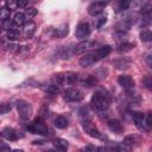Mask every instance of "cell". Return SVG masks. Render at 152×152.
Here are the masks:
<instances>
[{
	"instance_id": "cell-1",
	"label": "cell",
	"mask_w": 152,
	"mask_h": 152,
	"mask_svg": "<svg viewBox=\"0 0 152 152\" xmlns=\"http://www.w3.org/2000/svg\"><path fill=\"white\" fill-rule=\"evenodd\" d=\"M90 104L96 109V110H107L108 107H109V100L108 97L100 93V91H96L91 96V100H90Z\"/></svg>"
},
{
	"instance_id": "cell-2",
	"label": "cell",
	"mask_w": 152,
	"mask_h": 152,
	"mask_svg": "<svg viewBox=\"0 0 152 152\" xmlns=\"http://www.w3.org/2000/svg\"><path fill=\"white\" fill-rule=\"evenodd\" d=\"M26 128L33 133H38L42 135H52V131L44 124L42 118H37L31 125H27Z\"/></svg>"
},
{
	"instance_id": "cell-3",
	"label": "cell",
	"mask_w": 152,
	"mask_h": 152,
	"mask_svg": "<svg viewBox=\"0 0 152 152\" xmlns=\"http://www.w3.org/2000/svg\"><path fill=\"white\" fill-rule=\"evenodd\" d=\"M56 81L61 86H72L77 81V74L72 71H66V72H61L56 75Z\"/></svg>"
},
{
	"instance_id": "cell-4",
	"label": "cell",
	"mask_w": 152,
	"mask_h": 152,
	"mask_svg": "<svg viewBox=\"0 0 152 152\" xmlns=\"http://www.w3.org/2000/svg\"><path fill=\"white\" fill-rule=\"evenodd\" d=\"M17 110H18L19 116L23 120H27L32 115V107H31V104L27 101H24V100H19L17 102Z\"/></svg>"
},
{
	"instance_id": "cell-5",
	"label": "cell",
	"mask_w": 152,
	"mask_h": 152,
	"mask_svg": "<svg viewBox=\"0 0 152 152\" xmlns=\"http://www.w3.org/2000/svg\"><path fill=\"white\" fill-rule=\"evenodd\" d=\"M90 32H91V28H90V25L88 23H80L75 30V36L77 39L83 42V40H87Z\"/></svg>"
},
{
	"instance_id": "cell-6",
	"label": "cell",
	"mask_w": 152,
	"mask_h": 152,
	"mask_svg": "<svg viewBox=\"0 0 152 152\" xmlns=\"http://www.w3.org/2000/svg\"><path fill=\"white\" fill-rule=\"evenodd\" d=\"M132 118H133V121L135 124V126L141 131V132H147L148 131V126L146 125V120H145V116L139 110H134L132 112Z\"/></svg>"
},
{
	"instance_id": "cell-7",
	"label": "cell",
	"mask_w": 152,
	"mask_h": 152,
	"mask_svg": "<svg viewBox=\"0 0 152 152\" xmlns=\"http://www.w3.org/2000/svg\"><path fill=\"white\" fill-rule=\"evenodd\" d=\"M84 95L81 90L76 89V88H70L66 89L64 93V100L65 101H70V102H78L81 100H83Z\"/></svg>"
},
{
	"instance_id": "cell-8",
	"label": "cell",
	"mask_w": 152,
	"mask_h": 152,
	"mask_svg": "<svg viewBox=\"0 0 152 152\" xmlns=\"http://www.w3.org/2000/svg\"><path fill=\"white\" fill-rule=\"evenodd\" d=\"M107 5H108L107 1H94V2H91V4L89 5V7H88V13H89L90 15H97V14H100V13L103 11V8H104Z\"/></svg>"
},
{
	"instance_id": "cell-9",
	"label": "cell",
	"mask_w": 152,
	"mask_h": 152,
	"mask_svg": "<svg viewBox=\"0 0 152 152\" xmlns=\"http://www.w3.org/2000/svg\"><path fill=\"white\" fill-rule=\"evenodd\" d=\"M83 129L86 131V133L88 134V135H90L91 138H95V139H99V138H101V133H100V131L90 122V121H84L83 122Z\"/></svg>"
},
{
	"instance_id": "cell-10",
	"label": "cell",
	"mask_w": 152,
	"mask_h": 152,
	"mask_svg": "<svg viewBox=\"0 0 152 152\" xmlns=\"http://www.w3.org/2000/svg\"><path fill=\"white\" fill-rule=\"evenodd\" d=\"M131 63H132V59L129 57H119L116 58L113 64L114 66L118 69V70H125V69H128L131 66Z\"/></svg>"
},
{
	"instance_id": "cell-11",
	"label": "cell",
	"mask_w": 152,
	"mask_h": 152,
	"mask_svg": "<svg viewBox=\"0 0 152 152\" xmlns=\"http://www.w3.org/2000/svg\"><path fill=\"white\" fill-rule=\"evenodd\" d=\"M118 82H119V84H120L124 89H126V90H129V89H132V88L134 87V81H133V78H132L131 76H128V75H120L119 78H118Z\"/></svg>"
},
{
	"instance_id": "cell-12",
	"label": "cell",
	"mask_w": 152,
	"mask_h": 152,
	"mask_svg": "<svg viewBox=\"0 0 152 152\" xmlns=\"http://www.w3.org/2000/svg\"><path fill=\"white\" fill-rule=\"evenodd\" d=\"M96 59H97V58L95 57V55L86 53V55H83L82 57H80L78 63H80L81 66H83V68H88V66L93 65V64L96 62Z\"/></svg>"
},
{
	"instance_id": "cell-13",
	"label": "cell",
	"mask_w": 152,
	"mask_h": 152,
	"mask_svg": "<svg viewBox=\"0 0 152 152\" xmlns=\"http://www.w3.org/2000/svg\"><path fill=\"white\" fill-rule=\"evenodd\" d=\"M107 126H108V128H109L113 133H115V134H120V133H122V131H124L122 124H121L118 119H110V120H108V121H107Z\"/></svg>"
},
{
	"instance_id": "cell-14",
	"label": "cell",
	"mask_w": 152,
	"mask_h": 152,
	"mask_svg": "<svg viewBox=\"0 0 152 152\" xmlns=\"http://www.w3.org/2000/svg\"><path fill=\"white\" fill-rule=\"evenodd\" d=\"M69 147V144L66 140L62 138H57L53 140V151L55 152H65Z\"/></svg>"
},
{
	"instance_id": "cell-15",
	"label": "cell",
	"mask_w": 152,
	"mask_h": 152,
	"mask_svg": "<svg viewBox=\"0 0 152 152\" xmlns=\"http://www.w3.org/2000/svg\"><path fill=\"white\" fill-rule=\"evenodd\" d=\"M1 137L5 138L6 140H10V141H15L18 139V135H17L15 131L13 128H10V127H6L1 131Z\"/></svg>"
},
{
	"instance_id": "cell-16",
	"label": "cell",
	"mask_w": 152,
	"mask_h": 152,
	"mask_svg": "<svg viewBox=\"0 0 152 152\" xmlns=\"http://www.w3.org/2000/svg\"><path fill=\"white\" fill-rule=\"evenodd\" d=\"M23 31H24V37H25V38H31V37L33 36L34 31H36V24H34L32 20H28V21L24 25Z\"/></svg>"
},
{
	"instance_id": "cell-17",
	"label": "cell",
	"mask_w": 152,
	"mask_h": 152,
	"mask_svg": "<svg viewBox=\"0 0 152 152\" xmlns=\"http://www.w3.org/2000/svg\"><path fill=\"white\" fill-rule=\"evenodd\" d=\"M112 51V46L110 45H103L101 48H99L96 51H95V57L97 59H101V58H104L107 57Z\"/></svg>"
},
{
	"instance_id": "cell-18",
	"label": "cell",
	"mask_w": 152,
	"mask_h": 152,
	"mask_svg": "<svg viewBox=\"0 0 152 152\" xmlns=\"http://www.w3.org/2000/svg\"><path fill=\"white\" fill-rule=\"evenodd\" d=\"M68 32H69L68 25L66 24H63V25H61V26H58V27H56L53 30V34L52 36L55 38H63V37H65L68 34Z\"/></svg>"
},
{
	"instance_id": "cell-19",
	"label": "cell",
	"mask_w": 152,
	"mask_h": 152,
	"mask_svg": "<svg viewBox=\"0 0 152 152\" xmlns=\"http://www.w3.org/2000/svg\"><path fill=\"white\" fill-rule=\"evenodd\" d=\"M122 142L126 144V145H128V146H131V147H133V146H138L139 142H140V140H139V138H138L137 135H134V134H128V135H126V137L124 138V141H122Z\"/></svg>"
},
{
	"instance_id": "cell-20",
	"label": "cell",
	"mask_w": 152,
	"mask_h": 152,
	"mask_svg": "<svg viewBox=\"0 0 152 152\" xmlns=\"http://www.w3.org/2000/svg\"><path fill=\"white\" fill-rule=\"evenodd\" d=\"M80 83H81L83 87L89 88V87H93V86L96 83V80H95V77H93V76H90V75H86V76H82V77L80 78Z\"/></svg>"
},
{
	"instance_id": "cell-21",
	"label": "cell",
	"mask_w": 152,
	"mask_h": 152,
	"mask_svg": "<svg viewBox=\"0 0 152 152\" xmlns=\"http://www.w3.org/2000/svg\"><path fill=\"white\" fill-rule=\"evenodd\" d=\"M93 46V43L91 42H89V40H83V42H81L80 44H77L76 46H75V53H80V52H83V51H86V50H88V49H90Z\"/></svg>"
},
{
	"instance_id": "cell-22",
	"label": "cell",
	"mask_w": 152,
	"mask_h": 152,
	"mask_svg": "<svg viewBox=\"0 0 152 152\" xmlns=\"http://www.w3.org/2000/svg\"><path fill=\"white\" fill-rule=\"evenodd\" d=\"M129 1L127 0H121V1H118L116 5H115V13H120V12H124L125 10H127L129 7Z\"/></svg>"
},
{
	"instance_id": "cell-23",
	"label": "cell",
	"mask_w": 152,
	"mask_h": 152,
	"mask_svg": "<svg viewBox=\"0 0 152 152\" xmlns=\"http://www.w3.org/2000/svg\"><path fill=\"white\" fill-rule=\"evenodd\" d=\"M13 23H14L15 26L25 25V14L24 13H20V12H17L13 15Z\"/></svg>"
},
{
	"instance_id": "cell-24",
	"label": "cell",
	"mask_w": 152,
	"mask_h": 152,
	"mask_svg": "<svg viewBox=\"0 0 152 152\" xmlns=\"http://www.w3.org/2000/svg\"><path fill=\"white\" fill-rule=\"evenodd\" d=\"M19 36H20V32H19V30L17 27H12L11 30H8L6 32V38L8 40H15V39L19 38Z\"/></svg>"
},
{
	"instance_id": "cell-25",
	"label": "cell",
	"mask_w": 152,
	"mask_h": 152,
	"mask_svg": "<svg viewBox=\"0 0 152 152\" xmlns=\"http://www.w3.org/2000/svg\"><path fill=\"white\" fill-rule=\"evenodd\" d=\"M139 37H140V39L142 42H146V43L152 42V31L151 30H147V28H144V30L140 31Z\"/></svg>"
},
{
	"instance_id": "cell-26",
	"label": "cell",
	"mask_w": 152,
	"mask_h": 152,
	"mask_svg": "<svg viewBox=\"0 0 152 152\" xmlns=\"http://www.w3.org/2000/svg\"><path fill=\"white\" fill-rule=\"evenodd\" d=\"M53 125H55V127H57V128H65L66 126H68V120L64 118V116H57L55 120H53Z\"/></svg>"
},
{
	"instance_id": "cell-27",
	"label": "cell",
	"mask_w": 152,
	"mask_h": 152,
	"mask_svg": "<svg viewBox=\"0 0 152 152\" xmlns=\"http://www.w3.org/2000/svg\"><path fill=\"white\" fill-rule=\"evenodd\" d=\"M133 44H131V43H127V42H122V43H120V44H118V46H116V50L119 51V52H126V51H129V50H132L133 49Z\"/></svg>"
},
{
	"instance_id": "cell-28",
	"label": "cell",
	"mask_w": 152,
	"mask_h": 152,
	"mask_svg": "<svg viewBox=\"0 0 152 152\" xmlns=\"http://www.w3.org/2000/svg\"><path fill=\"white\" fill-rule=\"evenodd\" d=\"M44 90H45L48 94H50V95H57V94L59 93V88H58L57 84H49L48 87L44 88Z\"/></svg>"
},
{
	"instance_id": "cell-29",
	"label": "cell",
	"mask_w": 152,
	"mask_h": 152,
	"mask_svg": "<svg viewBox=\"0 0 152 152\" xmlns=\"http://www.w3.org/2000/svg\"><path fill=\"white\" fill-rule=\"evenodd\" d=\"M141 82L145 86V88H147L148 90H152V76L151 75H145L142 77Z\"/></svg>"
},
{
	"instance_id": "cell-30",
	"label": "cell",
	"mask_w": 152,
	"mask_h": 152,
	"mask_svg": "<svg viewBox=\"0 0 152 152\" xmlns=\"http://www.w3.org/2000/svg\"><path fill=\"white\" fill-rule=\"evenodd\" d=\"M139 12H140L141 17H142V15H146V14L152 13V4H145V5H142Z\"/></svg>"
},
{
	"instance_id": "cell-31",
	"label": "cell",
	"mask_w": 152,
	"mask_h": 152,
	"mask_svg": "<svg viewBox=\"0 0 152 152\" xmlns=\"http://www.w3.org/2000/svg\"><path fill=\"white\" fill-rule=\"evenodd\" d=\"M141 26H148V25H152V13L150 14H146V15H142L141 17Z\"/></svg>"
},
{
	"instance_id": "cell-32",
	"label": "cell",
	"mask_w": 152,
	"mask_h": 152,
	"mask_svg": "<svg viewBox=\"0 0 152 152\" xmlns=\"http://www.w3.org/2000/svg\"><path fill=\"white\" fill-rule=\"evenodd\" d=\"M10 14H11V11H10L8 8H6V7H2L1 11H0V19H1L2 21L8 20V19H10Z\"/></svg>"
},
{
	"instance_id": "cell-33",
	"label": "cell",
	"mask_w": 152,
	"mask_h": 152,
	"mask_svg": "<svg viewBox=\"0 0 152 152\" xmlns=\"http://www.w3.org/2000/svg\"><path fill=\"white\" fill-rule=\"evenodd\" d=\"M37 13H38V11H37L34 7H27V8H26V11H25V15H26L28 19H31V18L36 17V15H37Z\"/></svg>"
},
{
	"instance_id": "cell-34",
	"label": "cell",
	"mask_w": 152,
	"mask_h": 152,
	"mask_svg": "<svg viewBox=\"0 0 152 152\" xmlns=\"http://www.w3.org/2000/svg\"><path fill=\"white\" fill-rule=\"evenodd\" d=\"M118 152H132V147L121 142V144L118 145Z\"/></svg>"
},
{
	"instance_id": "cell-35",
	"label": "cell",
	"mask_w": 152,
	"mask_h": 152,
	"mask_svg": "<svg viewBox=\"0 0 152 152\" xmlns=\"http://www.w3.org/2000/svg\"><path fill=\"white\" fill-rule=\"evenodd\" d=\"M11 109H12V104L8 103V102H6V103H2V104H1V107H0V113H1V114H6V113H8Z\"/></svg>"
},
{
	"instance_id": "cell-36",
	"label": "cell",
	"mask_w": 152,
	"mask_h": 152,
	"mask_svg": "<svg viewBox=\"0 0 152 152\" xmlns=\"http://www.w3.org/2000/svg\"><path fill=\"white\" fill-rule=\"evenodd\" d=\"M106 20H107V17H106V15H103V14H102L101 17H99V18L96 19V27H97V28H100V27L106 23Z\"/></svg>"
},
{
	"instance_id": "cell-37",
	"label": "cell",
	"mask_w": 152,
	"mask_h": 152,
	"mask_svg": "<svg viewBox=\"0 0 152 152\" xmlns=\"http://www.w3.org/2000/svg\"><path fill=\"white\" fill-rule=\"evenodd\" d=\"M0 152H11V148L6 142H1L0 144Z\"/></svg>"
},
{
	"instance_id": "cell-38",
	"label": "cell",
	"mask_w": 152,
	"mask_h": 152,
	"mask_svg": "<svg viewBox=\"0 0 152 152\" xmlns=\"http://www.w3.org/2000/svg\"><path fill=\"white\" fill-rule=\"evenodd\" d=\"M146 125H147L150 128H152V113H148V114L146 115Z\"/></svg>"
},
{
	"instance_id": "cell-39",
	"label": "cell",
	"mask_w": 152,
	"mask_h": 152,
	"mask_svg": "<svg viewBox=\"0 0 152 152\" xmlns=\"http://www.w3.org/2000/svg\"><path fill=\"white\" fill-rule=\"evenodd\" d=\"M6 6H7V7H8V10L11 11L13 7H17L18 5H17V2H14V1H7V2H6Z\"/></svg>"
},
{
	"instance_id": "cell-40",
	"label": "cell",
	"mask_w": 152,
	"mask_h": 152,
	"mask_svg": "<svg viewBox=\"0 0 152 152\" xmlns=\"http://www.w3.org/2000/svg\"><path fill=\"white\" fill-rule=\"evenodd\" d=\"M17 5H18V7H26V5H27V1H24V0L17 1Z\"/></svg>"
},
{
	"instance_id": "cell-41",
	"label": "cell",
	"mask_w": 152,
	"mask_h": 152,
	"mask_svg": "<svg viewBox=\"0 0 152 152\" xmlns=\"http://www.w3.org/2000/svg\"><path fill=\"white\" fill-rule=\"evenodd\" d=\"M146 63H147V65L152 69V56H151V55L146 57Z\"/></svg>"
},
{
	"instance_id": "cell-42",
	"label": "cell",
	"mask_w": 152,
	"mask_h": 152,
	"mask_svg": "<svg viewBox=\"0 0 152 152\" xmlns=\"http://www.w3.org/2000/svg\"><path fill=\"white\" fill-rule=\"evenodd\" d=\"M12 152H24L23 150H14V151H12Z\"/></svg>"
},
{
	"instance_id": "cell-43",
	"label": "cell",
	"mask_w": 152,
	"mask_h": 152,
	"mask_svg": "<svg viewBox=\"0 0 152 152\" xmlns=\"http://www.w3.org/2000/svg\"><path fill=\"white\" fill-rule=\"evenodd\" d=\"M82 152H90V151H88V150H83Z\"/></svg>"
}]
</instances>
